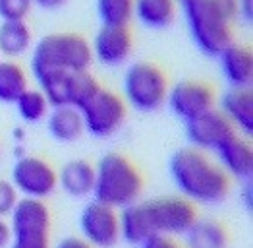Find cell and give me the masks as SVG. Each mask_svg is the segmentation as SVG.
<instances>
[{"mask_svg":"<svg viewBox=\"0 0 253 248\" xmlns=\"http://www.w3.org/2000/svg\"><path fill=\"white\" fill-rule=\"evenodd\" d=\"M170 179L182 198L191 204L216 206L230 192V177L205 151L195 147L178 149L170 157Z\"/></svg>","mask_w":253,"mask_h":248,"instance_id":"6da1fadb","label":"cell"},{"mask_svg":"<svg viewBox=\"0 0 253 248\" xmlns=\"http://www.w3.org/2000/svg\"><path fill=\"white\" fill-rule=\"evenodd\" d=\"M93 62L91 45L78 33H52L35 45L31 72L35 80L50 74H74L89 70Z\"/></svg>","mask_w":253,"mask_h":248,"instance_id":"7a4b0ae2","label":"cell"},{"mask_svg":"<svg viewBox=\"0 0 253 248\" xmlns=\"http://www.w3.org/2000/svg\"><path fill=\"white\" fill-rule=\"evenodd\" d=\"M143 192V177L127 157L120 153H106L95 167L93 196L97 202L114 209H124Z\"/></svg>","mask_w":253,"mask_h":248,"instance_id":"3957f363","label":"cell"},{"mask_svg":"<svg viewBox=\"0 0 253 248\" xmlns=\"http://www.w3.org/2000/svg\"><path fill=\"white\" fill-rule=\"evenodd\" d=\"M195 45L209 57H218L232 43V20L214 0H193L182 4Z\"/></svg>","mask_w":253,"mask_h":248,"instance_id":"277c9868","label":"cell"},{"mask_svg":"<svg viewBox=\"0 0 253 248\" xmlns=\"http://www.w3.org/2000/svg\"><path fill=\"white\" fill-rule=\"evenodd\" d=\"M124 97L139 113H155L167 103L169 82L163 70L151 62H135L124 74Z\"/></svg>","mask_w":253,"mask_h":248,"instance_id":"5b68a950","label":"cell"},{"mask_svg":"<svg viewBox=\"0 0 253 248\" xmlns=\"http://www.w3.org/2000/svg\"><path fill=\"white\" fill-rule=\"evenodd\" d=\"M10 248H50V209L42 200L20 198L10 213Z\"/></svg>","mask_w":253,"mask_h":248,"instance_id":"8992f818","label":"cell"},{"mask_svg":"<svg viewBox=\"0 0 253 248\" xmlns=\"http://www.w3.org/2000/svg\"><path fill=\"white\" fill-rule=\"evenodd\" d=\"M143 211L147 215L153 235L165 237H184L188 229L195 223L197 211L191 202L182 196H165L141 202Z\"/></svg>","mask_w":253,"mask_h":248,"instance_id":"52a82bcc","label":"cell"},{"mask_svg":"<svg viewBox=\"0 0 253 248\" xmlns=\"http://www.w3.org/2000/svg\"><path fill=\"white\" fill-rule=\"evenodd\" d=\"M84 119L85 132L95 138L114 136L126 121L127 109L126 101L108 89H99L87 103L80 109Z\"/></svg>","mask_w":253,"mask_h":248,"instance_id":"ba28073f","label":"cell"},{"mask_svg":"<svg viewBox=\"0 0 253 248\" xmlns=\"http://www.w3.org/2000/svg\"><path fill=\"white\" fill-rule=\"evenodd\" d=\"M10 183L23 198L46 200L58 188V173L41 157L21 155L12 167Z\"/></svg>","mask_w":253,"mask_h":248,"instance_id":"9c48e42d","label":"cell"},{"mask_svg":"<svg viewBox=\"0 0 253 248\" xmlns=\"http://www.w3.org/2000/svg\"><path fill=\"white\" fill-rule=\"evenodd\" d=\"M82 239L93 248H112L120 241L118 209L101 202H89L80 215Z\"/></svg>","mask_w":253,"mask_h":248,"instance_id":"30bf717a","label":"cell"},{"mask_svg":"<svg viewBox=\"0 0 253 248\" xmlns=\"http://www.w3.org/2000/svg\"><path fill=\"white\" fill-rule=\"evenodd\" d=\"M232 134H236V128L218 109H211L186 123V136L199 151H214Z\"/></svg>","mask_w":253,"mask_h":248,"instance_id":"8fae6325","label":"cell"},{"mask_svg":"<svg viewBox=\"0 0 253 248\" xmlns=\"http://www.w3.org/2000/svg\"><path fill=\"white\" fill-rule=\"evenodd\" d=\"M167 103L170 111L184 123L214 109V93L207 83L180 82L169 89Z\"/></svg>","mask_w":253,"mask_h":248,"instance_id":"7c38bea8","label":"cell"},{"mask_svg":"<svg viewBox=\"0 0 253 248\" xmlns=\"http://www.w3.org/2000/svg\"><path fill=\"white\" fill-rule=\"evenodd\" d=\"M218 165L228 177H236L242 181H250L253 175V149L252 144L240 136L238 132L232 134L226 142L218 145L214 151Z\"/></svg>","mask_w":253,"mask_h":248,"instance_id":"4fadbf2b","label":"cell"},{"mask_svg":"<svg viewBox=\"0 0 253 248\" xmlns=\"http://www.w3.org/2000/svg\"><path fill=\"white\" fill-rule=\"evenodd\" d=\"M93 57L105 66H122L131 55V35L127 27H106L97 33L93 41Z\"/></svg>","mask_w":253,"mask_h":248,"instance_id":"5bb4252c","label":"cell"},{"mask_svg":"<svg viewBox=\"0 0 253 248\" xmlns=\"http://www.w3.org/2000/svg\"><path fill=\"white\" fill-rule=\"evenodd\" d=\"M228 123L236 128V132H242L244 136H252L253 132V93L250 87H232L224 93L220 109H218Z\"/></svg>","mask_w":253,"mask_h":248,"instance_id":"9a60e30c","label":"cell"},{"mask_svg":"<svg viewBox=\"0 0 253 248\" xmlns=\"http://www.w3.org/2000/svg\"><path fill=\"white\" fill-rule=\"evenodd\" d=\"M220 68L226 82L232 87H250L253 82V57L250 49L230 43L220 55Z\"/></svg>","mask_w":253,"mask_h":248,"instance_id":"2e32d148","label":"cell"},{"mask_svg":"<svg viewBox=\"0 0 253 248\" xmlns=\"http://www.w3.org/2000/svg\"><path fill=\"white\" fill-rule=\"evenodd\" d=\"M46 130L60 144H72V142L80 140L82 134L85 132L80 109L70 107V105L50 107V111L46 115Z\"/></svg>","mask_w":253,"mask_h":248,"instance_id":"e0dca14e","label":"cell"},{"mask_svg":"<svg viewBox=\"0 0 253 248\" xmlns=\"http://www.w3.org/2000/svg\"><path fill=\"white\" fill-rule=\"evenodd\" d=\"M58 186L68 196H74V198H85V196L93 194L95 167L85 159L68 161L58 171Z\"/></svg>","mask_w":253,"mask_h":248,"instance_id":"ac0fdd59","label":"cell"},{"mask_svg":"<svg viewBox=\"0 0 253 248\" xmlns=\"http://www.w3.org/2000/svg\"><path fill=\"white\" fill-rule=\"evenodd\" d=\"M133 16L151 29H165L176 18L174 0H133Z\"/></svg>","mask_w":253,"mask_h":248,"instance_id":"d6986e66","label":"cell"},{"mask_svg":"<svg viewBox=\"0 0 253 248\" xmlns=\"http://www.w3.org/2000/svg\"><path fill=\"white\" fill-rule=\"evenodd\" d=\"M118 219H120V239L127 241L129 245L139 247L143 241L153 237V231H151L141 202H135L131 206L120 209Z\"/></svg>","mask_w":253,"mask_h":248,"instance_id":"ffe728a7","label":"cell"},{"mask_svg":"<svg viewBox=\"0 0 253 248\" xmlns=\"http://www.w3.org/2000/svg\"><path fill=\"white\" fill-rule=\"evenodd\" d=\"M184 237L188 248H228L226 229L211 219H195Z\"/></svg>","mask_w":253,"mask_h":248,"instance_id":"44dd1931","label":"cell"},{"mask_svg":"<svg viewBox=\"0 0 253 248\" xmlns=\"http://www.w3.org/2000/svg\"><path fill=\"white\" fill-rule=\"evenodd\" d=\"M31 29L25 21H2L0 23V55L18 59L31 49Z\"/></svg>","mask_w":253,"mask_h":248,"instance_id":"7402d4cb","label":"cell"},{"mask_svg":"<svg viewBox=\"0 0 253 248\" xmlns=\"http://www.w3.org/2000/svg\"><path fill=\"white\" fill-rule=\"evenodd\" d=\"M29 87L25 70L14 61H0V101L16 103L18 97Z\"/></svg>","mask_w":253,"mask_h":248,"instance_id":"603a6c76","label":"cell"},{"mask_svg":"<svg viewBox=\"0 0 253 248\" xmlns=\"http://www.w3.org/2000/svg\"><path fill=\"white\" fill-rule=\"evenodd\" d=\"M14 105L20 119L25 123H41L50 111V105L46 101L44 93L41 89H31V87H27Z\"/></svg>","mask_w":253,"mask_h":248,"instance_id":"cb8c5ba5","label":"cell"},{"mask_svg":"<svg viewBox=\"0 0 253 248\" xmlns=\"http://www.w3.org/2000/svg\"><path fill=\"white\" fill-rule=\"evenodd\" d=\"M97 12L106 27H127L133 18V0H97Z\"/></svg>","mask_w":253,"mask_h":248,"instance_id":"d4e9b609","label":"cell"},{"mask_svg":"<svg viewBox=\"0 0 253 248\" xmlns=\"http://www.w3.org/2000/svg\"><path fill=\"white\" fill-rule=\"evenodd\" d=\"M99 89H101V85L97 82V78H93L89 74V70L74 72L70 76V82H68V105L82 109Z\"/></svg>","mask_w":253,"mask_h":248,"instance_id":"484cf974","label":"cell"},{"mask_svg":"<svg viewBox=\"0 0 253 248\" xmlns=\"http://www.w3.org/2000/svg\"><path fill=\"white\" fill-rule=\"evenodd\" d=\"M31 6V0H0V18L2 21H25Z\"/></svg>","mask_w":253,"mask_h":248,"instance_id":"4316f807","label":"cell"},{"mask_svg":"<svg viewBox=\"0 0 253 248\" xmlns=\"http://www.w3.org/2000/svg\"><path fill=\"white\" fill-rule=\"evenodd\" d=\"M20 202V194L10 181H0V217H10Z\"/></svg>","mask_w":253,"mask_h":248,"instance_id":"83f0119b","label":"cell"},{"mask_svg":"<svg viewBox=\"0 0 253 248\" xmlns=\"http://www.w3.org/2000/svg\"><path fill=\"white\" fill-rule=\"evenodd\" d=\"M139 248H180L178 243L172 237H165V235H153L147 241H143Z\"/></svg>","mask_w":253,"mask_h":248,"instance_id":"f1b7e54d","label":"cell"},{"mask_svg":"<svg viewBox=\"0 0 253 248\" xmlns=\"http://www.w3.org/2000/svg\"><path fill=\"white\" fill-rule=\"evenodd\" d=\"M56 248H93L85 243L82 237H68V239H62Z\"/></svg>","mask_w":253,"mask_h":248,"instance_id":"f546056e","label":"cell"},{"mask_svg":"<svg viewBox=\"0 0 253 248\" xmlns=\"http://www.w3.org/2000/svg\"><path fill=\"white\" fill-rule=\"evenodd\" d=\"M10 239H12V231H10V223L0 217V248L10 247Z\"/></svg>","mask_w":253,"mask_h":248,"instance_id":"4dcf8cb0","label":"cell"},{"mask_svg":"<svg viewBox=\"0 0 253 248\" xmlns=\"http://www.w3.org/2000/svg\"><path fill=\"white\" fill-rule=\"evenodd\" d=\"M33 4H37L39 8H44V10H58L60 6L66 4V0H31Z\"/></svg>","mask_w":253,"mask_h":248,"instance_id":"1f68e13d","label":"cell"},{"mask_svg":"<svg viewBox=\"0 0 253 248\" xmlns=\"http://www.w3.org/2000/svg\"><path fill=\"white\" fill-rule=\"evenodd\" d=\"M238 6H240V14H242L246 20H252L253 0H238Z\"/></svg>","mask_w":253,"mask_h":248,"instance_id":"d6a6232c","label":"cell"},{"mask_svg":"<svg viewBox=\"0 0 253 248\" xmlns=\"http://www.w3.org/2000/svg\"><path fill=\"white\" fill-rule=\"evenodd\" d=\"M244 204H246V207H252L253 204V188L250 183L244 186Z\"/></svg>","mask_w":253,"mask_h":248,"instance_id":"836d02e7","label":"cell"},{"mask_svg":"<svg viewBox=\"0 0 253 248\" xmlns=\"http://www.w3.org/2000/svg\"><path fill=\"white\" fill-rule=\"evenodd\" d=\"M182 4H188V2H193V0H180Z\"/></svg>","mask_w":253,"mask_h":248,"instance_id":"e575fe53","label":"cell"}]
</instances>
